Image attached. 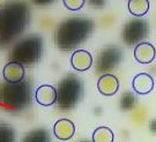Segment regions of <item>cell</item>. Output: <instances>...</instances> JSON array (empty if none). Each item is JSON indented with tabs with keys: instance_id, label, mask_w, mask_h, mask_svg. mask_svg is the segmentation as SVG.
I'll return each mask as SVG.
<instances>
[{
	"instance_id": "obj_1",
	"label": "cell",
	"mask_w": 156,
	"mask_h": 142,
	"mask_svg": "<svg viewBox=\"0 0 156 142\" xmlns=\"http://www.w3.org/2000/svg\"><path fill=\"white\" fill-rule=\"evenodd\" d=\"M30 9L26 1H9L0 13V48L8 46L28 28Z\"/></svg>"
},
{
	"instance_id": "obj_2",
	"label": "cell",
	"mask_w": 156,
	"mask_h": 142,
	"mask_svg": "<svg viewBox=\"0 0 156 142\" xmlns=\"http://www.w3.org/2000/svg\"><path fill=\"white\" fill-rule=\"evenodd\" d=\"M94 30V21L86 16H73L59 23L55 33L57 48L62 51L76 49Z\"/></svg>"
},
{
	"instance_id": "obj_3",
	"label": "cell",
	"mask_w": 156,
	"mask_h": 142,
	"mask_svg": "<svg viewBox=\"0 0 156 142\" xmlns=\"http://www.w3.org/2000/svg\"><path fill=\"white\" fill-rule=\"evenodd\" d=\"M31 102V87L28 81L0 84V103L12 110H22Z\"/></svg>"
},
{
	"instance_id": "obj_4",
	"label": "cell",
	"mask_w": 156,
	"mask_h": 142,
	"mask_svg": "<svg viewBox=\"0 0 156 142\" xmlns=\"http://www.w3.org/2000/svg\"><path fill=\"white\" fill-rule=\"evenodd\" d=\"M44 42L38 35H29L17 42L9 53V59L22 65L31 66L37 64L43 55Z\"/></svg>"
},
{
	"instance_id": "obj_5",
	"label": "cell",
	"mask_w": 156,
	"mask_h": 142,
	"mask_svg": "<svg viewBox=\"0 0 156 142\" xmlns=\"http://www.w3.org/2000/svg\"><path fill=\"white\" fill-rule=\"evenodd\" d=\"M83 86L81 79L75 74L62 77L57 88V104L59 109L68 111L75 108L82 98Z\"/></svg>"
},
{
	"instance_id": "obj_6",
	"label": "cell",
	"mask_w": 156,
	"mask_h": 142,
	"mask_svg": "<svg viewBox=\"0 0 156 142\" xmlns=\"http://www.w3.org/2000/svg\"><path fill=\"white\" fill-rule=\"evenodd\" d=\"M149 33V24L145 19L135 17L125 24L123 29V41L127 46L132 48L141 43Z\"/></svg>"
},
{
	"instance_id": "obj_7",
	"label": "cell",
	"mask_w": 156,
	"mask_h": 142,
	"mask_svg": "<svg viewBox=\"0 0 156 142\" xmlns=\"http://www.w3.org/2000/svg\"><path fill=\"white\" fill-rule=\"evenodd\" d=\"M123 58V52L119 48L109 46L101 51L96 61V71L100 73H108L117 67Z\"/></svg>"
},
{
	"instance_id": "obj_8",
	"label": "cell",
	"mask_w": 156,
	"mask_h": 142,
	"mask_svg": "<svg viewBox=\"0 0 156 142\" xmlns=\"http://www.w3.org/2000/svg\"><path fill=\"white\" fill-rule=\"evenodd\" d=\"M156 57V49L155 46L147 42H141L136 44L134 48V58L135 60L142 64V65H148L153 62V60Z\"/></svg>"
},
{
	"instance_id": "obj_9",
	"label": "cell",
	"mask_w": 156,
	"mask_h": 142,
	"mask_svg": "<svg viewBox=\"0 0 156 142\" xmlns=\"http://www.w3.org/2000/svg\"><path fill=\"white\" fill-rule=\"evenodd\" d=\"M2 75H4L5 81L17 83V82H21L24 80L26 71H24V67H23L22 64H20L15 60H11L8 61L4 67Z\"/></svg>"
},
{
	"instance_id": "obj_10",
	"label": "cell",
	"mask_w": 156,
	"mask_h": 142,
	"mask_svg": "<svg viewBox=\"0 0 156 142\" xmlns=\"http://www.w3.org/2000/svg\"><path fill=\"white\" fill-rule=\"evenodd\" d=\"M154 79L148 73H139L133 77L132 88L138 95H148L154 89Z\"/></svg>"
},
{
	"instance_id": "obj_11",
	"label": "cell",
	"mask_w": 156,
	"mask_h": 142,
	"mask_svg": "<svg viewBox=\"0 0 156 142\" xmlns=\"http://www.w3.org/2000/svg\"><path fill=\"white\" fill-rule=\"evenodd\" d=\"M71 65L78 72L88 71L93 66V55L87 50H76L71 57Z\"/></svg>"
},
{
	"instance_id": "obj_12",
	"label": "cell",
	"mask_w": 156,
	"mask_h": 142,
	"mask_svg": "<svg viewBox=\"0 0 156 142\" xmlns=\"http://www.w3.org/2000/svg\"><path fill=\"white\" fill-rule=\"evenodd\" d=\"M97 89L104 96H113L119 90V80L112 74H104L97 81Z\"/></svg>"
},
{
	"instance_id": "obj_13",
	"label": "cell",
	"mask_w": 156,
	"mask_h": 142,
	"mask_svg": "<svg viewBox=\"0 0 156 142\" xmlns=\"http://www.w3.org/2000/svg\"><path fill=\"white\" fill-rule=\"evenodd\" d=\"M36 102L43 106H51L57 103V89L50 84H43L35 93Z\"/></svg>"
},
{
	"instance_id": "obj_14",
	"label": "cell",
	"mask_w": 156,
	"mask_h": 142,
	"mask_svg": "<svg viewBox=\"0 0 156 142\" xmlns=\"http://www.w3.org/2000/svg\"><path fill=\"white\" fill-rule=\"evenodd\" d=\"M74 133H75V125L69 119H65V118L59 119L53 126V134L58 140L67 141L72 139Z\"/></svg>"
},
{
	"instance_id": "obj_15",
	"label": "cell",
	"mask_w": 156,
	"mask_h": 142,
	"mask_svg": "<svg viewBox=\"0 0 156 142\" xmlns=\"http://www.w3.org/2000/svg\"><path fill=\"white\" fill-rule=\"evenodd\" d=\"M127 7L133 16L141 17L149 11V0H128Z\"/></svg>"
},
{
	"instance_id": "obj_16",
	"label": "cell",
	"mask_w": 156,
	"mask_h": 142,
	"mask_svg": "<svg viewBox=\"0 0 156 142\" xmlns=\"http://www.w3.org/2000/svg\"><path fill=\"white\" fill-rule=\"evenodd\" d=\"M113 132L105 126L96 128L93 133V141L94 142H112L115 139Z\"/></svg>"
},
{
	"instance_id": "obj_17",
	"label": "cell",
	"mask_w": 156,
	"mask_h": 142,
	"mask_svg": "<svg viewBox=\"0 0 156 142\" xmlns=\"http://www.w3.org/2000/svg\"><path fill=\"white\" fill-rule=\"evenodd\" d=\"M23 141L26 142H48L50 141V135L46 130L44 128H38V130H34L30 133H28Z\"/></svg>"
},
{
	"instance_id": "obj_18",
	"label": "cell",
	"mask_w": 156,
	"mask_h": 142,
	"mask_svg": "<svg viewBox=\"0 0 156 142\" xmlns=\"http://www.w3.org/2000/svg\"><path fill=\"white\" fill-rule=\"evenodd\" d=\"M15 140V131L11 125L0 122V142H12Z\"/></svg>"
},
{
	"instance_id": "obj_19",
	"label": "cell",
	"mask_w": 156,
	"mask_h": 142,
	"mask_svg": "<svg viewBox=\"0 0 156 142\" xmlns=\"http://www.w3.org/2000/svg\"><path fill=\"white\" fill-rule=\"evenodd\" d=\"M135 104H136V98H135L134 94L127 91L122 96L119 106L123 111H131L135 106Z\"/></svg>"
},
{
	"instance_id": "obj_20",
	"label": "cell",
	"mask_w": 156,
	"mask_h": 142,
	"mask_svg": "<svg viewBox=\"0 0 156 142\" xmlns=\"http://www.w3.org/2000/svg\"><path fill=\"white\" fill-rule=\"evenodd\" d=\"M64 6L69 11H79L86 4V0H62Z\"/></svg>"
},
{
	"instance_id": "obj_21",
	"label": "cell",
	"mask_w": 156,
	"mask_h": 142,
	"mask_svg": "<svg viewBox=\"0 0 156 142\" xmlns=\"http://www.w3.org/2000/svg\"><path fill=\"white\" fill-rule=\"evenodd\" d=\"M31 1L37 6H48L51 5L52 2H55L56 0H31Z\"/></svg>"
},
{
	"instance_id": "obj_22",
	"label": "cell",
	"mask_w": 156,
	"mask_h": 142,
	"mask_svg": "<svg viewBox=\"0 0 156 142\" xmlns=\"http://www.w3.org/2000/svg\"><path fill=\"white\" fill-rule=\"evenodd\" d=\"M149 128H151V131L153 133H155L156 134V119L151 121V124H149Z\"/></svg>"
},
{
	"instance_id": "obj_23",
	"label": "cell",
	"mask_w": 156,
	"mask_h": 142,
	"mask_svg": "<svg viewBox=\"0 0 156 142\" xmlns=\"http://www.w3.org/2000/svg\"><path fill=\"white\" fill-rule=\"evenodd\" d=\"M0 13H1V7H0Z\"/></svg>"
}]
</instances>
